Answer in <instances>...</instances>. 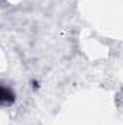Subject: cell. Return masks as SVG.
Masks as SVG:
<instances>
[{"label": "cell", "mask_w": 123, "mask_h": 125, "mask_svg": "<svg viewBox=\"0 0 123 125\" xmlns=\"http://www.w3.org/2000/svg\"><path fill=\"white\" fill-rule=\"evenodd\" d=\"M15 100V93L9 90L7 87H1V103H10Z\"/></svg>", "instance_id": "1"}]
</instances>
